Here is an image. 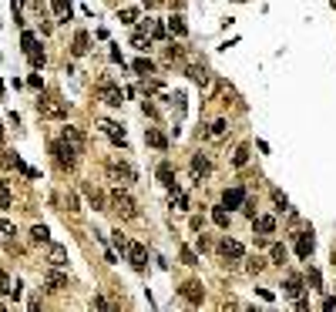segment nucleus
Returning a JSON list of instances; mask_svg holds the SVG:
<instances>
[{
    "mask_svg": "<svg viewBox=\"0 0 336 312\" xmlns=\"http://www.w3.org/2000/svg\"><path fill=\"white\" fill-rule=\"evenodd\" d=\"M51 155H54V161L61 168H64V171H71V168L78 165V148L71 145V141H64V138H61V141H54V145H51Z\"/></svg>",
    "mask_w": 336,
    "mask_h": 312,
    "instance_id": "obj_1",
    "label": "nucleus"
},
{
    "mask_svg": "<svg viewBox=\"0 0 336 312\" xmlns=\"http://www.w3.org/2000/svg\"><path fill=\"white\" fill-rule=\"evenodd\" d=\"M108 201H111V212L121 215V218H134V215H138V205H134V198L128 195V191H121V188H114Z\"/></svg>",
    "mask_w": 336,
    "mask_h": 312,
    "instance_id": "obj_2",
    "label": "nucleus"
},
{
    "mask_svg": "<svg viewBox=\"0 0 336 312\" xmlns=\"http://www.w3.org/2000/svg\"><path fill=\"white\" fill-rule=\"evenodd\" d=\"M37 114H41V118H51V121H61V118H67V104L64 101L44 98V101H37Z\"/></svg>",
    "mask_w": 336,
    "mask_h": 312,
    "instance_id": "obj_3",
    "label": "nucleus"
},
{
    "mask_svg": "<svg viewBox=\"0 0 336 312\" xmlns=\"http://www.w3.org/2000/svg\"><path fill=\"white\" fill-rule=\"evenodd\" d=\"M98 98L104 101V104H111V108H121L124 104V91L118 88V84H111V81H101L98 84Z\"/></svg>",
    "mask_w": 336,
    "mask_h": 312,
    "instance_id": "obj_4",
    "label": "nucleus"
},
{
    "mask_svg": "<svg viewBox=\"0 0 336 312\" xmlns=\"http://www.w3.org/2000/svg\"><path fill=\"white\" fill-rule=\"evenodd\" d=\"M108 175H111L114 181H121V185H131V181H134V168L128 165V161L111 158V161H108Z\"/></svg>",
    "mask_w": 336,
    "mask_h": 312,
    "instance_id": "obj_5",
    "label": "nucleus"
},
{
    "mask_svg": "<svg viewBox=\"0 0 336 312\" xmlns=\"http://www.w3.org/2000/svg\"><path fill=\"white\" fill-rule=\"evenodd\" d=\"M21 44H24V54L31 57V64H34V67H44V51H41V47H37V37H34L31 31H24Z\"/></svg>",
    "mask_w": 336,
    "mask_h": 312,
    "instance_id": "obj_6",
    "label": "nucleus"
},
{
    "mask_svg": "<svg viewBox=\"0 0 336 312\" xmlns=\"http://www.w3.org/2000/svg\"><path fill=\"white\" fill-rule=\"evenodd\" d=\"M124 255H128V262H131L138 272L148 265V248L141 245V242H128V248H124Z\"/></svg>",
    "mask_w": 336,
    "mask_h": 312,
    "instance_id": "obj_7",
    "label": "nucleus"
},
{
    "mask_svg": "<svg viewBox=\"0 0 336 312\" xmlns=\"http://www.w3.org/2000/svg\"><path fill=\"white\" fill-rule=\"evenodd\" d=\"M219 252H222V258H229V262H239V258L246 255L242 242H235V238H229V235H225L222 242H219Z\"/></svg>",
    "mask_w": 336,
    "mask_h": 312,
    "instance_id": "obj_8",
    "label": "nucleus"
},
{
    "mask_svg": "<svg viewBox=\"0 0 336 312\" xmlns=\"http://www.w3.org/2000/svg\"><path fill=\"white\" fill-rule=\"evenodd\" d=\"M209 175H212L209 158H205V155H195V158H192V181H195V185H202V178H209Z\"/></svg>",
    "mask_w": 336,
    "mask_h": 312,
    "instance_id": "obj_9",
    "label": "nucleus"
},
{
    "mask_svg": "<svg viewBox=\"0 0 336 312\" xmlns=\"http://www.w3.org/2000/svg\"><path fill=\"white\" fill-rule=\"evenodd\" d=\"M61 289H67V275L51 265V272L44 275V292H61Z\"/></svg>",
    "mask_w": 336,
    "mask_h": 312,
    "instance_id": "obj_10",
    "label": "nucleus"
},
{
    "mask_svg": "<svg viewBox=\"0 0 336 312\" xmlns=\"http://www.w3.org/2000/svg\"><path fill=\"white\" fill-rule=\"evenodd\" d=\"M47 262L54 268H64L67 265V248L57 245V242H47Z\"/></svg>",
    "mask_w": 336,
    "mask_h": 312,
    "instance_id": "obj_11",
    "label": "nucleus"
},
{
    "mask_svg": "<svg viewBox=\"0 0 336 312\" xmlns=\"http://www.w3.org/2000/svg\"><path fill=\"white\" fill-rule=\"evenodd\" d=\"M98 128H101V131H104V134H108V138H111V141H114V145H128V138H124V131H121V124H114V121H98Z\"/></svg>",
    "mask_w": 336,
    "mask_h": 312,
    "instance_id": "obj_12",
    "label": "nucleus"
},
{
    "mask_svg": "<svg viewBox=\"0 0 336 312\" xmlns=\"http://www.w3.org/2000/svg\"><path fill=\"white\" fill-rule=\"evenodd\" d=\"M182 295H185V299L192 302V305H199L202 299H205V289H202V282H185V285H182Z\"/></svg>",
    "mask_w": 336,
    "mask_h": 312,
    "instance_id": "obj_13",
    "label": "nucleus"
},
{
    "mask_svg": "<svg viewBox=\"0 0 336 312\" xmlns=\"http://www.w3.org/2000/svg\"><path fill=\"white\" fill-rule=\"evenodd\" d=\"M313 248H316V242H313V235H309V232L296 235V255H299V258H309V255H313Z\"/></svg>",
    "mask_w": 336,
    "mask_h": 312,
    "instance_id": "obj_14",
    "label": "nucleus"
},
{
    "mask_svg": "<svg viewBox=\"0 0 336 312\" xmlns=\"http://www.w3.org/2000/svg\"><path fill=\"white\" fill-rule=\"evenodd\" d=\"M225 131H229V121H225V118H215V121L205 128V138H209V141H222Z\"/></svg>",
    "mask_w": 336,
    "mask_h": 312,
    "instance_id": "obj_15",
    "label": "nucleus"
},
{
    "mask_svg": "<svg viewBox=\"0 0 336 312\" xmlns=\"http://www.w3.org/2000/svg\"><path fill=\"white\" fill-rule=\"evenodd\" d=\"M282 295H289V299H296V295H302V275H286V282H282Z\"/></svg>",
    "mask_w": 336,
    "mask_h": 312,
    "instance_id": "obj_16",
    "label": "nucleus"
},
{
    "mask_svg": "<svg viewBox=\"0 0 336 312\" xmlns=\"http://www.w3.org/2000/svg\"><path fill=\"white\" fill-rule=\"evenodd\" d=\"M61 138H64V141H71V145L78 148V151H84V145H88V138H84V131H81V128H71V124L64 128V134H61Z\"/></svg>",
    "mask_w": 336,
    "mask_h": 312,
    "instance_id": "obj_17",
    "label": "nucleus"
},
{
    "mask_svg": "<svg viewBox=\"0 0 336 312\" xmlns=\"http://www.w3.org/2000/svg\"><path fill=\"white\" fill-rule=\"evenodd\" d=\"M242 201H246V191H242V188H225V195H222L225 208H239Z\"/></svg>",
    "mask_w": 336,
    "mask_h": 312,
    "instance_id": "obj_18",
    "label": "nucleus"
},
{
    "mask_svg": "<svg viewBox=\"0 0 336 312\" xmlns=\"http://www.w3.org/2000/svg\"><path fill=\"white\" fill-rule=\"evenodd\" d=\"M252 225H256L259 235H272V232H276V218H272V215H256Z\"/></svg>",
    "mask_w": 336,
    "mask_h": 312,
    "instance_id": "obj_19",
    "label": "nucleus"
},
{
    "mask_svg": "<svg viewBox=\"0 0 336 312\" xmlns=\"http://www.w3.org/2000/svg\"><path fill=\"white\" fill-rule=\"evenodd\" d=\"M71 51H74V57H84L91 51V37H88V31H78L74 34V47H71Z\"/></svg>",
    "mask_w": 336,
    "mask_h": 312,
    "instance_id": "obj_20",
    "label": "nucleus"
},
{
    "mask_svg": "<svg viewBox=\"0 0 336 312\" xmlns=\"http://www.w3.org/2000/svg\"><path fill=\"white\" fill-rule=\"evenodd\" d=\"M145 141L151 148H158V151H165V148H168V138L158 131V128H145Z\"/></svg>",
    "mask_w": 336,
    "mask_h": 312,
    "instance_id": "obj_21",
    "label": "nucleus"
},
{
    "mask_svg": "<svg viewBox=\"0 0 336 312\" xmlns=\"http://www.w3.org/2000/svg\"><path fill=\"white\" fill-rule=\"evenodd\" d=\"M165 31L172 34V37H185V34H189V27H185V21H182V17H168Z\"/></svg>",
    "mask_w": 336,
    "mask_h": 312,
    "instance_id": "obj_22",
    "label": "nucleus"
},
{
    "mask_svg": "<svg viewBox=\"0 0 336 312\" xmlns=\"http://www.w3.org/2000/svg\"><path fill=\"white\" fill-rule=\"evenodd\" d=\"M31 238L37 242V245H47V242H51V232H47V225H34V228H31Z\"/></svg>",
    "mask_w": 336,
    "mask_h": 312,
    "instance_id": "obj_23",
    "label": "nucleus"
},
{
    "mask_svg": "<svg viewBox=\"0 0 336 312\" xmlns=\"http://www.w3.org/2000/svg\"><path fill=\"white\" fill-rule=\"evenodd\" d=\"M249 155H252V148H249V145H239V148H235V155H232V165L242 168L249 161Z\"/></svg>",
    "mask_w": 336,
    "mask_h": 312,
    "instance_id": "obj_24",
    "label": "nucleus"
},
{
    "mask_svg": "<svg viewBox=\"0 0 336 312\" xmlns=\"http://www.w3.org/2000/svg\"><path fill=\"white\" fill-rule=\"evenodd\" d=\"M84 195H88V201L94 205V208H104V195H101L94 185H84Z\"/></svg>",
    "mask_w": 336,
    "mask_h": 312,
    "instance_id": "obj_25",
    "label": "nucleus"
},
{
    "mask_svg": "<svg viewBox=\"0 0 336 312\" xmlns=\"http://www.w3.org/2000/svg\"><path fill=\"white\" fill-rule=\"evenodd\" d=\"M158 178H161V185H175V171H172V165H158Z\"/></svg>",
    "mask_w": 336,
    "mask_h": 312,
    "instance_id": "obj_26",
    "label": "nucleus"
},
{
    "mask_svg": "<svg viewBox=\"0 0 336 312\" xmlns=\"http://www.w3.org/2000/svg\"><path fill=\"white\" fill-rule=\"evenodd\" d=\"M51 4H54V14L61 17V21L71 17V0H51Z\"/></svg>",
    "mask_w": 336,
    "mask_h": 312,
    "instance_id": "obj_27",
    "label": "nucleus"
},
{
    "mask_svg": "<svg viewBox=\"0 0 336 312\" xmlns=\"http://www.w3.org/2000/svg\"><path fill=\"white\" fill-rule=\"evenodd\" d=\"M189 78H192V81H199V84H205V81L212 78V74H209V71H205V67L192 64V67H189Z\"/></svg>",
    "mask_w": 336,
    "mask_h": 312,
    "instance_id": "obj_28",
    "label": "nucleus"
},
{
    "mask_svg": "<svg viewBox=\"0 0 336 312\" xmlns=\"http://www.w3.org/2000/svg\"><path fill=\"white\" fill-rule=\"evenodd\" d=\"M212 222L219 225V228H229V212H225V205H222V208H215V212H212Z\"/></svg>",
    "mask_w": 336,
    "mask_h": 312,
    "instance_id": "obj_29",
    "label": "nucleus"
},
{
    "mask_svg": "<svg viewBox=\"0 0 336 312\" xmlns=\"http://www.w3.org/2000/svg\"><path fill=\"white\" fill-rule=\"evenodd\" d=\"M131 67L138 71V74H155V64H151V61H145V57H138Z\"/></svg>",
    "mask_w": 336,
    "mask_h": 312,
    "instance_id": "obj_30",
    "label": "nucleus"
},
{
    "mask_svg": "<svg viewBox=\"0 0 336 312\" xmlns=\"http://www.w3.org/2000/svg\"><path fill=\"white\" fill-rule=\"evenodd\" d=\"M269 255H272V262H276V265H282V262H286V248H282V242H276V245L269 248Z\"/></svg>",
    "mask_w": 336,
    "mask_h": 312,
    "instance_id": "obj_31",
    "label": "nucleus"
},
{
    "mask_svg": "<svg viewBox=\"0 0 336 312\" xmlns=\"http://www.w3.org/2000/svg\"><path fill=\"white\" fill-rule=\"evenodd\" d=\"M0 208H11V185L0 178Z\"/></svg>",
    "mask_w": 336,
    "mask_h": 312,
    "instance_id": "obj_32",
    "label": "nucleus"
},
{
    "mask_svg": "<svg viewBox=\"0 0 336 312\" xmlns=\"http://www.w3.org/2000/svg\"><path fill=\"white\" fill-rule=\"evenodd\" d=\"M262 268H266V258H249V262H246V272H252V275H256V272H262Z\"/></svg>",
    "mask_w": 336,
    "mask_h": 312,
    "instance_id": "obj_33",
    "label": "nucleus"
},
{
    "mask_svg": "<svg viewBox=\"0 0 336 312\" xmlns=\"http://www.w3.org/2000/svg\"><path fill=\"white\" fill-rule=\"evenodd\" d=\"M182 262H185V265H199V255H195L189 245H182Z\"/></svg>",
    "mask_w": 336,
    "mask_h": 312,
    "instance_id": "obj_34",
    "label": "nucleus"
},
{
    "mask_svg": "<svg viewBox=\"0 0 336 312\" xmlns=\"http://www.w3.org/2000/svg\"><path fill=\"white\" fill-rule=\"evenodd\" d=\"M11 275H7V272H0V295H11Z\"/></svg>",
    "mask_w": 336,
    "mask_h": 312,
    "instance_id": "obj_35",
    "label": "nucleus"
},
{
    "mask_svg": "<svg viewBox=\"0 0 336 312\" xmlns=\"http://www.w3.org/2000/svg\"><path fill=\"white\" fill-rule=\"evenodd\" d=\"M138 21V11H134V7H124L121 11V24H134Z\"/></svg>",
    "mask_w": 336,
    "mask_h": 312,
    "instance_id": "obj_36",
    "label": "nucleus"
},
{
    "mask_svg": "<svg viewBox=\"0 0 336 312\" xmlns=\"http://www.w3.org/2000/svg\"><path fill=\"white\" fill-rule=\"evenodd\" d=\"M111 242H114V248H118V252H124V248H128V238H124L121 232H114V235H111Z\"/></svg>",
    "mask_w": 336,
    "mask_h": 312,
    "instance_id": "obj_37",
    "label": "nucleus"
},
{
    "mask_svg": "<svg viewBox=\"0 0 336 312\" xmlns=\"http://www.w3.org/2000/svg\"><path fill=\"white\" fill-rule=\"evenodd\" d=\"M148 34H151L155 41H161V37H165V27H161V24H148Z\"/></svg>",
    "mask_w": 336,
    "mask_h": 312,
    "instance_id": "obj_38",
    "label": "nucleus"
},
{
    "mask_svg": "<svg viewBox=\"0 0 336 312\" xmlns=\"http://www.w3.org/2000/svg\"><path fill=\"white\" fill-rule=\"evenodd\" d=\"M272 201L279 205V212H286V208H289V201H286V195H282V191H272Z\"/></svg>",
    "mask_w": 336,
    "mask_h": 312,
    "instance_id": "obj_39",
    "label": "nucleus"
},
{
    "mask_svg": "<svg viewBox=\"0 0 336 312\" xmlns=\"http://www.w3.org/2000/svg\"><path fill=\"white\" fill-rule=\"evenodd\" d=\"M309 285H313V289L323 285V279H319V272H316V268H309Z\"/></svg>",
    "mask_w": 336,
    "mask_h": 312,
    "instance_id": "obj_40",
    "label": "nucleus"
},
{
    "mask_svg": "<svg viewBox=\"0 0 336 312\" xmlns=\"http://www.w3.org/2000/svg\"><path fill=\"white\" fill-rule=\"evenodd\" d=\"M242 212H246L249 218H256V201H242Z\"/></svg>",
    "mask_w": 336,
    "mask_h": 312,
    "instance_id": "obj_41",
    "label": "nucleus"
},
{
    "mask_svg": "<svg viewBox=\"0 0 336 312\" xmlns=\"http://www.w3.org/2000/svg\"><path fill=\"white\" fill-rule=\"evenodd\" d=\"M67 212H81L78 208V195H67Z\"/></svg>",
    "mask_w": 336,
    "mask_h": 312,
    "instance_id": "obj_42",
    "label": "nucleus"
},
{
    "mask_svg": "<svg viewBox=\"0 0 336 312\" xmlns=\"http://www.w3.org/2000/svg\"><path fill=\"white\" fill-rule=\"evenodd\" d=\"M0 232H4V235H11V232H14V225L7 222V218H0Z\"/></svg>",
    "mask_w": 336,
    "mask_h": 312,
    "instance_id": "obj_43",
    "label": "nucleus"
},
{
    "mask_svg": "<svg viewBox=\"0 0 336 312\" xmlns=\"http://www.w3.org/2000/svg\"><path fill=\"white\" fill-rule=\"evenodd\" d=\"M91 305H98V309H108V299H104V295H94V302H91Z\"/></svg>",
    "mask_w": 336,
    "mask_h": 312,
    "instance_id": "obj_44",
    "label": "nucleus"
},
{
    "mask_svg": "<svg viewBox=\"0 0 336 312\" xmlns=\"http://www.w3.org/2000/svg\"><path fill=\"white\" fill-rule=\"evenodd\" d=\"M0 141H4V128H0Z\"/></svg>",
    "mask_w": 336,
    "mask_h": 312,
    "instance_id": "obj_45",
    "label": "nucleus"
},
{
    "mask_svg": "<svg viewBox=\"0 0 336 312\" xmlns=\"http://www.w3.org/2000/svg\"><path fill=\"white\" fill-rule=\"evenodd\" d=\"M155 4H161V0H155Z\"/></svg>",
    "mask_w": 336,
    "mask_h": 312,
    "instance_id": "obj_46",
    "label": "nucleus"
}]
</instances>
